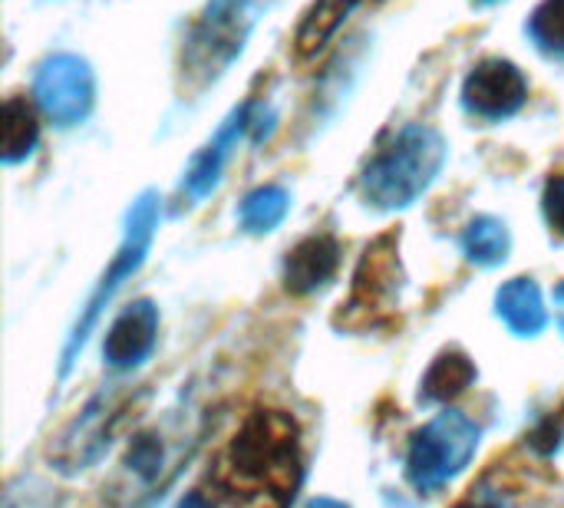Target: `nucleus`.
Returning <instances> with one entry per match:
<instances>
[{
    "label": "nucleus",
    "mask_w": 564,
    "mask_h": 508,
    "mask_svg": "<svg viewBox=\"0 0 564 508\" xmlns=\"http://www.w3.org/2000/svg\"><path fill=\"white\" fill-rule=\"evenodd\" d=\"M301 479V433L291 413L251 410L212 460L208 499L215 508H291Z\"/></svg>",
    "instance_id": "nucleus-1"
},
{
    "label": "nucleus",
    "mask_w": 564,
    "mask_h": 508,
    "mask_svg": "<svg viewBox=\"0 0 564 508\" xmlns=\"http://www.w3.org/2000/svg\"><path fill=\"white\" fill-rule=\"evenodd\" d=\"M446 162V142L433 126L400 129L367 165L364 198L380 212L410 208L440 175Z\"/></svg>",
    "instance_id": "nucleus-2"
},
{
    "label": "nucleus",
    "mask_w": 564,
    "mask_h": 508,
    "mask_svg": "<svg viewBox=\"0 0 564 508\" xmlns=\"http://www.w3.org/2000/svg\"><path fill=\"white\" fill-rule=\"evenodd\" d=\"M155 228H159V195H155V192H145V195H139V198L132 202V208H129V215H126L122 245H119V251H116L109 271L99 278L96 291L89 294V301H86V307H83V314H79V321H76V327H73L66 347H63L59 377H66V374L73 370L79 350L86 347V341H89L93 327L99 324L102 311L109 307V301H112V298L119 294V288L142 268V261H145V255H149V248H152Z\"/></svg>",
    "instance_id": "nucleus-3"
},
{
    "label": "nucleus",
    "mask_w": 564,
    "mask_h": 508,
    "mask_svg": "<svg viewBox=\"0 0 564 508\" xmlns=\"http://www.w3.org/2000/svg\"><path fill=\"white\" fill-rule=\"evenodd\" d=\"M476 450H479V426L459 410H443L410 440L406 479L413 483L416 493H440L456 476L466 473Z\"/></svg>",
    "instance_id": "nucleus-4"
},
{
    "label": "nucleus",
    "mask_w": 564,
    "mask_h": 508,
    "mask_svg": "<svg viewBox=\"0 0 564 508\" xmlns=\"http://www.w3.org/2000/svg\"><path fill=\"white\" fill-rule=\"evenodd\" d=\"M33 96L53 126H79L96 102V79L89 63L73 53L46 56L33 76Z\"/></svg>",
    "instance_id": "nucleus-5"
},
{
    "label": "nucleus",
    "mask_w": 564,
    "mask_h": 508,
    "mask_svg": "<svg viewBox=\"0 0 564 508\" xmlns=\"http://www.w3.org/2000/svg\"><path fill=\"white\" fill-rule=\"evenodd\" d=\"M248 23L251 17H248L245 0H215L188 40V50H185L188 76H195L198 83L221 76L228 63L241 53Z\"/></svg>",
    "instance_id": "nucleus-6"
},
{
    "label": "nucleus",
    "mask_w": 564,
    "mask_h": 508,
    "mask_svg": "<svg viewBox=\"0 0 564 508\" xmlns=\"http://www.w3.org/2000/svg\"><path fill=\"white\" fill-rule=\"evenodd\" d=\"M122 420V397L116 393H99L96 400H89V407L59 433L56 446L50 450V463L59 473H83L93 463H99V456L109 450V440L116 433V423Z\"/></svg>",
    "instance_id": "nucleus-7"
},
{
    "label": "nucleus",
    "mask_w": 564,
    "mask_h": 508,
    "mask_svg": "<svg viewBox=\"0 0 564 508\" xmlns=\"http://www.w3.org/2000/svg\"><path fill=\"white\" fill-rule=\"evenodd\" d=\"M529 99V83L522 69L509 60H482L463 83V102L473 116L486 122H502L516 116Z\"/></svg>",
    "instance_id": "nucleus-8"
},
{
    "label": "nucleus",
    "mask_w": 564,
    "mask_h": 508,
    "mask_svg": "<svg viewBox=\"0 0 564 508\" xmlns=\"http://www.w3.org/2000/svg\"><path fill=\"white\" fill-rule=\"evenodd\" d=\"M159 341V307L152 301H132L109 327L102 357L112 370H132L145 364Z\"/></svg>",
    "instance_id": "nucleus-9"
},
{
    "label": "nucleus",
    "mask_w": 564,
    "mask_h": 508,
    "mask_svg": "<svg viewBox=\"0 0 564 508\" xmlns=\"http://www.w3.org/2000/svg\"><path fill=\"white\" fill-rule=\"evenodd\" d=\"M251 106L254 102H245L241 109H235L228 116V122L218 129V136L192 159V169L185 172V185L182 192L192 198V202H202L208 198L218 182H221V172H225V162L231 159V149L238 145V139L251 129Z\"/></svg>",
    "instance_id": "nucleus-10"
},
{
    "label": "nucleus",
    "mask_w": 564,
    "mask_h": 508,
    "mask_svg": "<svg viewBox=\"0 0 564 508\" xmlns=\"http://www.w3.org/2000/svg\"><path fill=\"white\" fill-rule=\"evenodd\" d=\"M340 264V245L330 235L304 238L284 261V288L291 294H314L321 291Z\"/></svg>",
    "instance_id": "nucleus-11"
},
{
    "label": "nucleus",
    "mask_w": 564,
    "mask_h": 508,
    "mask_svg": "<svg viewBox=\"0 0 564 508\" xmlns=\"http://www.w3.org/2000/svg\"><path fill=\"white\" fill-rule=\"evenodd\" d=\"M496 311L516 337H539L549 324V307L532 278H512L496 294Z\"/></svg>",
    "instance_id": "nucleus-12"
},
{
    "label": "nucleus",
    "mask_w": 564,
    "mask_h": 508,
    "mask_svg": "<svg viewBox=\"0 0 564 508\" xmlns=\"http://www.w3.org/2000/svg\"><path fill=\"white\" fill-rule=\"evenodd\" d=\"M393 238H380L377 245L367 248L360 268H357V281H354V301L350 307H380L383 301H390L397 294V278H400V264L397 255L390 251Z\"/></svg>",
    "instance_id": "nucleus-13"
},
{
    "label": "nucleus",
    "mask_w": 564,
    "mask_h": 508,
    "mask_svg": "<svg viewBox=\"0 0 564 508\" xmlns=\"http://www.w3.org/2000/svg\"><path fill=\"white\" fill-rule=\"evenodd\" d=\"M473 380H476L473 360L466 354H459V350H449V354H440L433 360V367L426 370L420 397L426 403H449L459 393H466L473 387Z\"/></svg>",
    "instance_id": "nucleus-14"
},
{
    "label": "nucleus",
    "mask_w": 564,
    "mask_h": 508,
    "mask_svg": "<svg viewBox=\"0 0 564 508\" xmlns=\"http://www.w3.org/2000/svg\"><path fill=\"white\" fill-rule=\"evenodd\" d=\"M360 0H314L311 10L304 13L301 26H297V53L301 56H314L317 50L327 46V40L344 26V20L357 10Z\"/></svg>",
    "instance_id": "nucleus-15"
},
{
    "label": "nucleus",
    "mask_w": 564,
    "mask_h": 508,
    "mask_svg": "<svg viewBox=\"0 0 564 508\" xmlns=\"http://www.w3.org/2000/svg\"><path fill=\"white\" fill-rule=\"evenodd\" d=\"M36 142H40V122L33 106L20 96H10L3 102V145H0L3 165L23 162L36 149Z\"/></svg>",
    "instance_id": "nucleus-16"
},
{
    "label": "nucleus",
    "mask_w": 564,
    "mask_h": 508,
    "mask_svg": "<svg viewBox=\"0 0 564 508\" xmlns=\"http://www.w3.org/2000/svg\"><path fill=\"white\" fill-rule=\"evenodd\" d=\"M172 463H175V453H172L169 440H162L159 433H142V436L129 446L122 469H126L139 486H149V489H152V486H162V483H165V476L175 469Z\"/></svg>",
    "instance_id": "nucleus-17"
},
{
    "label": "nucleus",
    "mask_w": 564,
    "mask_h": 508,
    "mask_svg": "<svg viewBox=\"0 0 564 508\" xmlns=\"http://www.w3.org/2000/svg\"><path fill=\"white\" fill-rule=\"evenodd\" d=\"M463 251L473 264L479 268H496L509 258L512 251V235L506 228V221L492 218V215H479L469 221V228L463 231Z\"/></svg>",
    "instance_id": "nucleus-18"
},
{
    "label": "nucleus",
    "mask_w": 564,
    "mask_h": 508,
    "mask_svg": "<svg viewBox=\"0 0 564 508\" xmlns=\"http://www.w3.org/2000/svg\"><path fill=\"white\" fill-rule=\"evenodd\" d=\"M291 212V195L281 185H261L245 195L238 208V221L248 235H268L274 231Z\"/></svg>",
    "instance_id": "nucleus-19"
},
{
    "label": "nucleus",
    "mask_w": 564,
    "mask_h": 508,
    "mask_svg": "<svg viewBox=\"0 0 564 508\" xmlns=\"http://www.w3.org/2000/svg\"><path fill=\"white\" fill-rule=\"evenodd\" d=\"M529 36L535 40L539 50L549 56L564 60V0H545L532 20H529Z\"/></svg>",
    "instance_id": "nucleus-20"
},
{
    "label": "nucleus",
    "mask_w": 564,
    "mask_h": 508,
    "mask_svg": "<svg viewBox=\"0 0 564 508\" xmlns=\"http://www.w3.org/2000/svg\"><path fill=\"white\" fill-rule=\"evenodd\" d=\"M542 208H545V221H549V228H552L558 238H564V175L549 179L545 195H542Z\"/></svg>",
    "instance_id": "nucleus-21"
},
{
    "label": "nucleus",
    "mask_w": 564,
    "mask_h": 508,
    "mask_svg": "<svg viewBox=\"0 0 564 508\" xmlns=\"http://www.w3.org/2000/svg\"><path fill=\"white\" fill-rule=\"evenodd\" d=\"M175 508H215V506H212V499H208L205 493H188V496H185V499H182Z\"/></svg>",
    "instance_id": "nucleus-22"
},
{
    "label": "nucleus",
    "mask_w": 564,
    "mask_h": 508,
    "mask_svg": "<svg viewBox=\"0 0 564 508\" xmlns=\"http://www.w3.org/2000/svg\"><path fill=\"white\" fill-rule=\"evenodd\" d=\"M307 508H350V506H344V502H337V499H314Z\"/></svg>",
    "instance_id": "nucleus-23"
},
{
    "label": "nucleus",
    "mask_w": 564,
    "mask_h": 508,
    "mask_svg": "<svg viewBox=\"0 0 564 508\" xmlns=\"http://www.w3.org/2000/svg\"><path fill=\"white\" fill-rule=\"evenodd\" d=\"M555 304H558V317H562V331H564V281L555 288Z\"/></svg>",
    "instance_id": "nucleus-24"
},
{
    "label": "nucleus",
    "mask_w": 564,
    "mask_h": 508,
    "mask_svg": "<svg viewBox=\"0 0 564 508\" xmlns=\"http://www.w3.org/2000/svg\"><path fill=\"white\" fill-rule=\"evenodd\" d=\"M463 508H502L499 502H492V499H479V502H469V506Z\"/></svg>",
    "instance_id": "nucleus-25"
},
{
    "label": "nucleus",
    "mask_w": 564,
    "mask_h": 508,
    "mask_svg": "<svg viewBox=\"0 0 564 508\" xmlns=\"http://www.w3.org/2000/svg\"><path fill=\"white\" fill-rule=\"evenodd\" d=\"M479 3H492V0H479Z\"/></svg>",
    "instance_id": "nucleus-26"
}]
</instances>
